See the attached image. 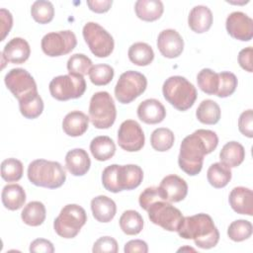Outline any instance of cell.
<instances>
[{
  "label": "cell",
  "mask_w": 253,
  "mask_h": 253,
  "mask_svg": "<svg viewBox=\"0 0 253 253\" xmlns=\"http://www.w3.org/2000/svg\"><path fill=\"white\" fill-rule=\"evenodd\" d=\"M218 144L216 133L210 129H197L186 136L180 145L179 167L188 175H198L204 162V156L212 152Z\"/></svg>",
  "instance_id": "1"
},
{
  "label": "cell",
  "mask_w": 253,
  "mask_h": 253,
  "mask_svg": "<svg viewBox=\"0 0 253 253\" xmlns=\"http://www.w3.org/2000/svg\"><path fill=\"white\" fill-rule=\"evenodd\" d=\"M177 232L184 239H193L195 244L202 249H211L219 240V232L212 218L207 213L184 216Z\"/></svg>",
  "instance_id": "2"
},
{
  "label": "cell",
  "mask_w": 253,
  "mask_h": 253,
  "mask_svg": "<svg viewBox=\"0 0 253 253\" xmlns=\"http://www.w3.org/2000/svg\"><path fill=\"white\" fill-rule=\"evenodd\" d=\"M143 179L142 169L134 164L107 166L102 173V184L104 188L112 193L137 188Z\"/></svg>",
  "instance_id": "3"
},
{
  "label": "cell",
  "mask_w": 253,
  "mask_h": 253,
  "mask_svg": "<svg viewBox=\"0 0 253 253\" xmlns=\"http://www.w3.org/2000/svg\"><path fill=\"white\" fill-rule=\"evenodd\" d=\"M28 178L38 187L56 189L66 180V173L59 162L36 159L28 166Z\"/></svg>",
  "instance_id": "4"
},
{
  "label": "cell",
  "mask_w": 253,
  "mask_h": 253,
  "mask_svg": "<svg viewBox=\"0 0 253 253\" xmlns=\"http://www.w3.org/2000/svg\"><path fill=\"white\" fill-rule=\"evenodd\" d=\"M165 100L178 111L190 109L197 99L196 87L185 77L175 75L165 80L162 86Z\"/></svg>",
  "instance_id": "5"
},
{
  "label": "cell",
  "mask_w": 253,
  "mask_h": 253,
  "mask_svg": "<svg viewBox=\"0 0 253 253\" xmlns=\"http://www.w3.org/2000/svg\"><path fill=\"white\" fill-rule=\"evenodd\" d=\"M117 117V110L112 96L106 91L95 93L89 104V119L96 128L111 127Z\"/></svg>",
  "instance_id": "6"
},
{
  "label": "cell",
  "mask_w": 253,
  "mask_h": 253,
  "mask_svg": "<svg viewBox=\"0 0 253 253\" xmlns=\"http://www.w3.org/2000/svg\"><path fill=\"white\" fill-rule=\"evenodd\" d=\"M86 221L85 210L76 204H69L61 209L53 221V228L60 237L73 238L79 233Z\"/></svg>",
  "instance_id": "7"
},
{
  "label": "cell",
  "mask_w": 253,
  "mask_h": 253,
  "mask_svg": "<svg viewBox=\"0 0 253 253\" xmlns=\"http://www.w3.org/2000/svg\"><path fill=\"white\" fill-rule=\"evenodd\" d=\"M50 95L58 101L80 98L86 90V82L82 75L66 74L54 77L48 86Z\"/></svg>",
  "instance_id": "8"
},
{
  "label": "cell",
  "mask_w": 253,
  "mask_h": 253,
  "mask_svg": "<svg viewBox=\"0 0 253 253\" xmlns=\"http://www.w3.org/2000/svg\"><path fill=\"white\" fill-rule=\"evenodd\" d=\"M146 77L137 71L128 70L121 74L116 86L115 96L122 104H129L146 89Z\"/></svg>",
  "instance_id": "9"
},
{
  "label": "cell",
  "mask_w": 253,
  "mask_h": 253,
  "mask_svg": "<svg viewBox=\"0 0 253 253\" xmlns=\"http://www.w3.org/2000/svg\"><path fill=\"white\" fill-rule=\"evenodd\" d=\"M83 38L91 52L97 57L109 56L115 46V42L111 34H109L102 26L95 22H88L82 30Z\"/></svg>",
  "instance_id": "10"
},
{
  "label": "cell",
  "mask_w": 253,
  "mask_h": 253,
  "mask_svg": "<svg viewBox=\"0 0 253 253\" xmlns=\"http://www.w3.org/2000/svg\"><path fill=\"white\" fill-rule=\"evenodd\" d=\"M151 222L168 231H177L183 214L167 201H156L146 210Z\"/></svg>",
  "instance_id": "11"
},
{
  "label": "cell",
  "mask_w": 253,
  "mask_h": 253,
  "mask_svg": "<svg viewBox=\"0 0 253 253\" xmlns=\"http://www.w3.org/2000/svg\"><path fill=\"white\" fill-rule=\"evenodd\" d=\"M77 44L75 34L70 30L51 32L43 36L41 46L47 56L57 57L71 52Z\"/></svg>",
  "instance_id": "12"
},
{
  "label": "cell",
  "mask_w": 253,
  "mask_h": 253,
  "mask_svg": "<svg viewBox=\"0 0 253 253\" xmlns=\"http://www.w3.org/2000/svg\"><path fill=\"white\" fill-rule=\"evenodd\" d=\"M4 82L18 101L38 93L37 83L34 77L24 68H13L8 71L5 75Z\"/></svg>",
  "instance_id": "13"
},
{
  "label": "cell",
  "mask_w": 253,
  "mask_h": 253,
  "mask_svg": "<svg viewBox=\"0 0 253 253\" xmlns=\"http://www.w3.org/2000/svg\"><path fill=\"white\" fill-rule=\"evenodd\" d=\"M145 142L144 132L140 125L133 120L124 121L118 130V143L128 152L140 150Z\"/></svg>",
  "instance_id": "14"
},
{
  "label": "cell",
  "mask_w": 253,
  "mask_h": 253,
  "mask_svg": "<svg viewBox=\"0 0 253 253\" xmlns=\"http://www.w3.org/2000/svg\"><path fill=\"white\" fill-rule=\"evenodd\" d=\"M225 27L227 33L235 40L249 42L253 38V20L243 12L230 13L226 18Z\"/></svg>",
  "instance_id": "15"
},
{
  "label": "cell",
  "mask_w": 253,
  "mask_h": 253,
  "mask_svg": "<svg viewBox=\"0 0 253 253\" xmlns=\"http://www.w3.org/2000/svg\"><path fill=\"white\" fill-rule=\"evenodd\" d=\"M157 47L164 57L175 58L182 53L184 41L176 30L166 29L158 35Z\"/></svg>",
  "instance_id": "16"
},
{
  "label": "cell",
  "mask_w": 253,
  "mask_h": 253,
  "mask_svg": "<svg viewBox=\"0 0 253 253\" xmlns=\"http://www.w3.org/2000/svg\"><path fill=\"white\" fill-rule=\"evenodd\" d=\"M159 189L164 201L169 203L181 202L188 194V185L186 181L174 174L164 177L159 185Z\"/></svg>",
  "instance_id": "17"
},
{
  "label": "cell",
  "mask_w": 253,
  "mask_h": 253,
  "mask_svg": "<svg viewBox=\"0 0 253 253\" xmlns=\"http://www.w3.org/2000/svg\"><path fill=\"white\" fill-rule=\"evenodd\" d=\"M31 54L29 42L22 38H14L9 41L2 51V58L7 62L21 64L28 60Z\"/></svg>",
  "instance_id": "18"
},
{
  "label": "cell",
  "mask_w": 253,
  "mask_h": 253,
  "mask_svg": "<svg viewBox=\"0 0 253 253\" xmlns=\"http://www.w3.org/2000/svg\"><path fill=\"white\" fill-rule=\"evenodd\" d=\"M137 117L148 125L161 123L166 117V110L162 103L156 99H146L137 107Z\"/></svg>",
  "instance_id": "19"
},
{
  "label": "cell",
  "mask_w": 253,
  "mask_h": 253,
  "mask_svg": "<svg viewBox=\"0 0 253 253\" xmlns=\"http://www.w3.org/2000/svg\"><path fill=\"white\" fill-rule=\"evenodd\" d=\"M228 202L235 212L250 216L253 214V193L249 188H233L229 194Z\"/></svg>",
  "instance_id": "20"
},
{
  "label": "cell",
  "mask_w": 253,
  "mask_h": 253,
  "mask_svg": "<svg viewBox=\"0 0 253 253\" xmlns=\"http://www.w3.org/2000/svg\"><path fill=\"white\" fill-rule=\"evenodd\" d=\"M65 166L73 176H83L89 171L91 160L86 150L74 148L66 153Z\"/></svg>",
  "instance_id": "21"
},
{
  "label": "cell",
  "mask_w": 253,
  "mask_h": 253,
  "mask_svg": "<svg viewBox=\"0 0 253 253\" xmlns=\"http://www.w3.org/2000/svg\"><path fill=\"white\" fill-rule=\"evenodd\" d=\"M188 24L193 32L197 34L206 33L211 29L212 25V13L207 6H195L190 11Z\"/></svg>",
  "instance_id": "22"
},
{
  "label": "cell",
  "mask_w": 253,
  "mask_h": 253,
  "mask_svg": "<svg viewBox=\"0 0 253 253\" xmlns=\"http://www.w3.org/2000/svg\"><path fill=\"white\" fill-rule=\"evenodd\" d=\"M91 211L96 220L99 222H109L116 215L117 206L111 198L100 195L92 199Z\"/></svg>",
  "instance_id": "23"
},
{
  "label": "cell",
  "mask_w": 253,
  "mask_h": 253,
  "mask_svg": "<svg viewBox=\"0 0 253 253\" xmlns=\"http://www.w3.org/2000/svg\"><path fill=\"white\" fill-rule=\"evenodd\" d=\"M89 120V117L83 112L72 111L64 117L62 121V129L69 136H80L88 129Z\"/></svg>",
  "instance_id": "24"
},
{
  "label": "cell",
  "mask_w": 253,
  "mask_h": 253,
  "mask_svg": "<svg viewBox=\"0 0 253 253\" xmlns=\"http://www.w3.org/2000/svg\"><path fill=\"white\" fill-rule=\"evenodd\" d=\"M134 11L140 20L153 22L162 16L164 5L160 0H137L134 4Z\"/></svg>",
  "instance_id": "25"
},
{
  "label": "cell",
  "mask_w": 253,
  "mask_h": 253,
  "mask_svg": "<svg viewBox=\"0 0 253 253\" xmlns=\"http://www.w3.org/2000/svg\"><path fill=\"white\" fill-rule=\"evenodd\" d=\"M3 206L10 211L21 209L26 202V193L19 184L6 185L1 193Z\"/></svg>",
  "instance_id": "26"
},
{
  "label": "cell",
  "mask_w": 253,
  "mask_h": 253,
  "mask_svg": "<svg viewBox=\"0 0 253 253\" xmlns=\"http://www.w3.org/2000/svg\"><path fill=\"white\" fill-rule=\"evenodd\" d=\"M90 151L96 160L106 161L115 155L116 144L111 137L99 135L91 140Z\"/></svg>",
  "instance_id": "27"
},
{
  "label": "cell",
  "mask_w": 253,
  "mask_h": 253,
  "mask_svg": "<svg viewBox=\"0 0 253 253\" xmlns=\"http://www.w3.org/2000/svg\"><path fill=\"white\" fill-rule=\"evenodd\" d=\"M245 158V149L243 145L237 141H229L223 145L219 152L220 162L227 166L237 167Z\"/></svg>",
  "instance_id": "28"
},
{
  "label": "cell",
  "mask_w": 253,
  "mask_h": 253,
  "mask_svg": "<svg viewBox=\"0 0 253 253\" xmlns=\"http://www.w3.org/2000/svg\"><path fill=\"white\" fill-rule=\"evenodd\" d=\"M231 169L223 162H215L211 164L207 172V178L209 183L216 188L220 189L225 187L231 180Z\"/></svg>",
  "instance_id": "29"
},
{
  "label": "cell",
  "mask_w": 253,
  "mask_h": 253,
  "mask_svg": "<svg viewBox=\"0 0 253 253\" xmlns=\"http://www.w3.org/2000/svg\"><path fill=\"white\" fill-rule=\"evenodd\" d=\"M45 207L42 203L39 201L30 202L24 207L21 212L22 220L24 221V223L30 226H39L42 224L45 219Z\"/></svg>",
  "instance_id": "30"
},
{
  "label": "cell",
  "mask_w": 253,
  "mask_h": 253,
  "mask_svg": "<svg viewBox=\"0 0 253 253\" xmlns=\"http://www.w3.org/2000/svg\"><path fill=\"white\" fill-rule=\"evenodd\" d=\"M129 60L138 66L149 65L154 58V51L152 47L142 42L132 43L127 51Z\"/></svg>",
  "instance_id": "31"
},
{
  "label": "cell",
  "mask_w": 253,
  "mask_h": 253,
  "mask_svg": "<svg viewBox=\"0 0 253 253\" xmlns=\"http://www.w3.org/2000/svg\"><path fill=\"white\" fill-rule=\"evenodd\" d=\"M196 117L202 124L215 125L220 119V108L212 100H204L200 103L196 111Z\"/></svg>",
  "instance_id": "32"
},
{
  "label": "cell",
  "mask_w": 253,
  "mask_h": 253,
  "mask_svg": "<svg viewBox=\"0 0 253 253\" xmlns=\"http://www.w3.org/2000/svg\"><path fill=\"white\" fill-rule=\"evenodd\" d=\"M120 227L127 235H136L143 228V218L136 211L127 210L123 212L119 220Z\"/></svg>",
  "instance_id": "33"
},
{
  "label": "cell",
  "mask_w": 253,
  "mask_h": 253,
  "mask_svg": "<svg viewBox=\"0 0 253 253\" xmlns=\"http://www.w3.org/2000/svg\"><path fill=\"white\" fill-rule=\"evenodd\" d=\"M19 108L21 114L26 119H36L43 111V101L39 93L30 95L19 101Z\"/></svg>",
  "instance_id": "34"
},
{
  "label": "cell",
  "mask_w": 253,
  "mask_h": 253,
  "mask_svg": "<svg viewBox=\"0 0 253 253\" xmlns=\"http://www.w3.org/2000/svg\"><path fill=\"white\" fill-rule=\"evenodd\" d=\"M175 141L174 133L167 127H158L150 135V144L156 151L164 152L169 150Z\"/></svg>",
  "instance_id": "35"
},
{
  "label": "cell",
  "mask_w": 253,
  "mask_h": 253,
  "mask_svg": "<svg viewBox=\"0 0 253 253\" xmlns=\"http://www.w3.org/2000/svg\"><path fill=\"white\" fill-rule=\"evenodd\" d=\"M197 83L206 94L216 95L219 85L218 73L210 68H204L197 75Z\"/></svg>",
  "instance_id": "36"
},
{
  "label": "cell",
  "mask_w": 253,
  "mask_h": 253,
  "mask_svg": "<svg viewBox=\"0 0 253 253\" xmlns=\"http://www.w3.org/2000/svg\"><path fill=\"white\" fill-rule=\"evenodd\" d=\"M31 15L39 24H47L52 21L54 16V7L50 1L38 0L32 4Z\"/></svg>",
  "instance_id": "37"
},
{
  "label": "cell",
  "mask_w": 253,
  "mask_h": 253,
  "mask_svg": "<svg viewBox=\"0 0 253 253\" xmlns=\"http://www.w3.org/2000/svg\"><path fill=\"white\" fill-rule=\"evenodd\" d=\"M253 226L249 220L237 219L232 221L227 228L228 237L235 242H241L252 235Z\"/></svg>",
  "instance_id": "38"
},
{
  "label": "cell",
  "mask_w": 253,
  "mask_h": 253,
  "mask_svg": "<svg viewBox=\"0 0 253 253\" xmlns=\"http://www.w3.org/2000/svg\"><path fill=\"white\" fill-rule=\"evenodd\" d=\"M24 172L23 163L16 158H8L1 163V177L6 182L19 181Z\"/></svg>",
  "instance_id": "39"
},
{
  "label": "cell",
  "mask_w": 253,
  "mask_h": 253,
  "mask_svg": "<svg viewBox=\"0 0 253 253\" xmlns=\"http://www.w3.org/2000/svg\"><path fill=\"white\" fill-rule=\"evenodd\" d=\"M114 68L109 64H95L89 71L91 82L96 86L109 84L114 78Z\"/></svg>",
  "instance_id": "40"
},
{
  "label": "cell",
  "mask_w": 253,
  "mask_h": 253,
  "mask_svg": "<svg viewBox=\"0 0 253 253\" xmlns=\"http://www.w3.org/2000/svg\"><path fill=\"white\" fill-rule=\"evenodd\" d=\"M67 70L71 74L86 75L92 68V60L83 53H75L67 60Z\"/></svg>",
  "instance_id": "41"
},
{
  "label": "cell",
  "mask_w": 253,
  "mask_h": 253,
  "mask_svg": "<svg viewBox=\"0 0 253 253\" xmlns=\"http://www.w3.org/2000/svg\"><path fill=\"white\" fill-rule=\"evenodd\" d=\"M219 85L216 96L219 98H226L232 95L237 87V78L235 74L229 71H222L218 73Z\"/></svg>",
  "instance_id": "42"
},
{
  "label": "cell",
  "mask_w": 253,
  "mask_h": 253,
  "mask_svg": "<svg viewBox=\"0 0 253 253\" xmlns=\"http://www.w3.org/2000/svg\"><path fill=\"white\" fill-rule=\"evenodd\" d=\"M160 200L164 201L159 187H148L139 195L138 203L141 209L146 211L152 203Z\"/></svg>",
  "instance_id": "43"
},
{
  "label": "cell",
  "mask_w": 253,
  "mask_h": 253,
  "mask_svg": "<svg viewBox=\"0 0 253 253\" xmlns=\"http://www.w3.org/2000/svg\"><path fill=\"white\" fill-rule=\"evenodd\" d=\"M92 251L94 253H117L119 251L118 242L115 238L111 236H103L97 239L93 245Z\"/></svg>",
  "instance_id": "44"
},
{
  "label": "cell",
  "mask_w": 253,
  "mask_h": 253,
  "mask_svg": "<svg viewBox=\"0 0 253 253\" xmlns=\"http://www.w3.org/2000/svg\"><path fill=\"white\" fill-rule=\"evenodd\" d=\"M238 129L243 135L249 138L253 136V111L251 109L244 111L239 116Z\"/></svg>",
  "instance_id": "45"
},
{
  "label": "cell",
  "mask_w": 253,
  "mask_h": 253,
  "mask_svg": "<svg viewBox=\"0 0 253 253\" xmlns=\"http://www.w3.org/2000/svg\"><path fill=\"white\" fill-rule=\"evenodd\" d=\"M252 56H253V48L252 46L245 47L241 49L238 53V63L245 71L252 72Z\"/></svg>",
  "instance_id": "46"
},
{
  "label": "cell",
  "mask_w": 253,
  "mask_h": 253,
  "mask_svg": "<svg viewBox=\"0 0 253 253\" xmlns=\"http://www.w3.org/2000/svg\"><path fill=\"white\" fill-rule=\"evenodd\" d=\"M30 252L52 253L54 252V247L49 240L44 238H37L32 241L30 245Z\"/></svg>",
  "instance_id": "47"
},
{
  "label": "cell",
  "mask_w": 253,
  "mask_h": 253,
  "mask_svg": "<svg viewBox=\"0 0 253 253\" xmlns=\"http://www.w3.org/2000/svg\"><path fill=\"white\" fill-rule=\"evenodd\" d=\"M0 18H1V34H2L1 41H4L13 26V17L8 10L2 8L0 10Z\"/></svg>",
  "instance_id": "48"
},
{
  "label": "cell",
  "mask_w": 253,
  "mask_h": 253,
  "mask_svg": "<svg viewBox=\"0 0 253 253\" xmlns=\"http://www.w3.org/2000/svg\"><path fill=\"white\" fill-rule=\"evenodd\" d=\"M124 251H125V253H133V252L147 253L148 252V245L143 240L134 239V240H130V241L126 243Z\"/></svg>",
  "instance_id": "49"
},
{
  "label": "cell",
  "mask_w": 253,
  "mask_h": 253,
  "mask_svg": "<svg viewBox=\"0 0 253 253\" xmlns=\"http://www.w3.org/2000/svg\"><path fill=\"white\" fill-rule=\"evenodd\" d=\"M113 4L112 0H88L87 5L89 9L95 13H106L110 10Z\"/></svg>",
  "instance_id": "50"
}]
</instances>
